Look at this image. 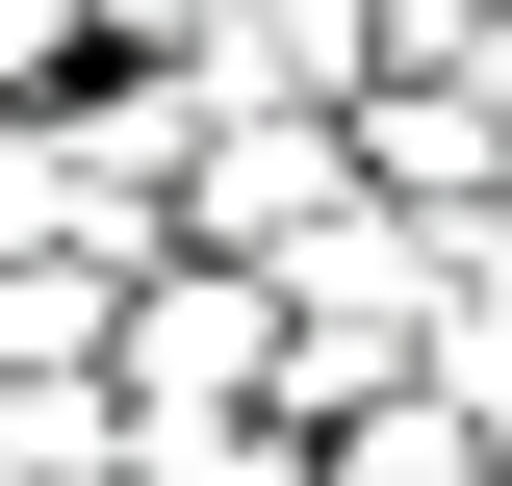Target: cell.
Here are the masks:
<instances>
[{
	"mask_svg": "<svg viewBox=\"0 0 512 486\" xmlns=\"http://www.w3.org/2000/svg\"><path fill=\"white\" fill-rule=\"evenodd\" d=\"M52 77H103V0H0V103H52Z\"/></svg>",
	"mask_w": 512,
	"mask_h": 486,
	"instance_id": "7a4b0ae2",
	"label": "cell"
},
{
	"mask_svg": "<svg viewBox=\"0 0 512 486\" xmlns=\"http://www.w3.org/2000/svg\"><path fill=\"white\" fill-rule=\"evenodd\" d=\"M231 410H282V307H256L231 256H128V307H103V435L154 461V435H231Z\"/></svg>",
	"mask_w": 512,
	"mask_h": 486,
	"instance_id": "6da1fadb",
	"label": "cell"
}]
</instances>
